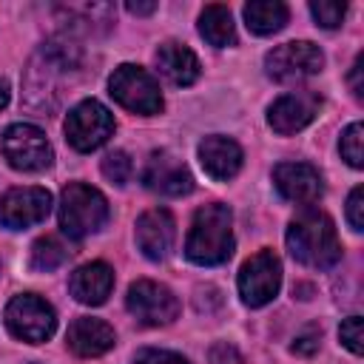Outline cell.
Returning <instances> with one entry per match:
<instances>
[{"label":"cell","instance_id":"cell-1","mask_svg":"<svg viewBox=\"0 0 364 364\" xmlns=\"http://www.w3.org/2000/svg\"><path fill=\"white\" fill-rule=\"evenodd\" d=\"M233 216L230 208L222 202L205 205L193 213L188 239H185V256L193 264L210 267V264H222L230 259L233 253Z\"/></svg>","mask_w":364,"mask_h":364},{"label":"cell","instance_id":"cell-2","mask_svg":"<svg viewBox=\"0 0 364 364\" xmlns=\"http://www.w3.org/2000/svg\"><path fill=\"white\" fill-rule=\"evenodd\" d=\"M287 250L296 262L307 267H333L341 259V245L333 219L321 210H304L301 216H296L287 228Z\"/></svg>","mask_w":364,"mask_h":364},{"label":"cell","instance_id":"cell-3","mask_svg":"<svg viewBox=\"0 0 364 364\" xmlns=\"http://www.w3.org/2000/svg\"><path fill=\"white\" fill-rule=\"evenodd\" d=\"M108 222L105 196L82 182H71L60 196V228L68 239H85Z\"/></svg>","mask_w":364,"mask_h":364},{"label":"cell","instance_id":"cell-4","mask_svg":"<svg viewBox=\"0 0 364 364\" xmlns=\"http://www.w3.org/2000/svg\"><path fill=\"white\" fill-rule=\"evenodd\" d=\"M0 148H3L6 162H9L14 171L37 173V171L51 168V162H54L51 142L46 139V134H43L37 125H28V122L9 125V128L3 131Z\"/></svg>","mask_w":364,"mask_h":364},{"label":"cell","instance_id":"cell-5","mask_svg":"<svg viewBox=\"0 0 364 364\" xmlns=\"http://www.w3.org/2000/svg\"><path fill=\"white\" fill-rule=\"evenodd\" d=\"M6 327L14 338L28 341V344H40V341H48L54 336L57 316H54L51 304H46L40 296L20 293L6 307Z\"/></svg>","mask_w":364,"mask_h":364},{"label":"cell","instance_id":"cell-6","mask_svg":"<svg viewBox=\"0 0 364 364\" xmlns=\"http://www.w3.org/2000/svg\"><path fill=\"white\" fill-rule=\"evenodd\" d=\"M108 88H111V97L134 114H159L162 111L159 82L139 65L125 63V65L114 68Z\"/></svg>","mask_w":364,"mask_h":364},{"label":"cell","instance_id":"cell-7","mask_svg":"<svg viewBox=\"0 0 364 364\" xmlns=\"http://www.w3.org/2000/svg\"><path fill=\"white\" fill-rule=\"evenodd\" d=\"M111 134H114V117L97 100H82L65 117V139L80 154L97 151L100 145L108 142Z\"/></svg>","mask_w":364,"mask_h":364},{"label":"cell","instance_id":"cell-8","mask_svg":"<svg viewBox=\"0 0 364 364\" xmlns=\"http://www.w3.org/2000/svg\"><path fill=\"white\" fill-rule=\"evenodd\" d=\"M321 65H324V54L310 40H293V43L276 46L264 57V71L276 82H296V80L313 77L321 71Z\"/></svg>","mask_w":364,"mask_h":364},{"label":"cell","instance_id":"cell-9","mask_svg":"<svg viewBox=\"0 0 364 364\" xmlns=\"http://www.w3.org/2000/svg\"><path fill=\"white\" fill-rule=\"evenodd\" d=\"M282 287V262L273 250L253 253L239 270V296L247 307H262L276 299Z\"/></svg>","mask_w":364,"mask_h":364},{"label":"cell","instance_id":"cell-10","mask_svg":"<svg viewBox=\"0 0 364 364\" xmlns=\"http://www.w3.org/2000/svg\"><path fill=\"white\" fill-rule=\"evenodd\" d=\"M125 307L139 324H148V327L171 324L179 316V299L173 296V290L148 279H139L128 287Z\"/></svg>","mask_w":364,"mask_h":364},{"label":"cell","instance_id":"cell-11","mask_svg":"<svg viewBox=\"0 0 364 364\" xmlns=\"http://www.w3.org/2000/svg\"><path fill=\"white\" fill-rule=\"evenodd\" d=\"M51 210V193L46 188H11L0 196V225L23 230L40 225Z\"/></svg>","mask_w":364,"mask_h":364},{"label":"cell","instance_id":"cell-12","mask_svg":"<svg viewBox=\"0 0 364 364\" xmlns=\"http://www.w3.org/2000/svg\"><path fill=\"white\" fill-rule=\"evenodd\" d=\"M142 182L148 191L162 193V196H185L193 191L191 171L185 168L182 159H176L168 151L151 154V159L145 162V171H142Z\"/></svg>","mask_w":364,"mask_h":364},{"label":"cell","instance_id":"cell-13","mask_svg":"<svg viewBox=\"0 0 364 364\" xmlns=\"http://www.w3.org/2000/svg\"><path fill=\"white\" fill-rule=\"evenodd\" d=\"M321 108V97L313 91H290L267 108V122L276 134H296L307 128Z\"/></svg>","mask_w":364,"mask_h":364},{"label":"cell","instance_id":"cell-14","mask_svg":"<svg viewBox=\"0 0 364 364\" xmlns=\"http://www.w3.org/2000/svg\"><path fill=\"white\" fill-rule=\"evenodd\" d=\"M273 185L287 202H296V205H304V208L313 205L324 191L318 171L307 162H282V165H276L273 168Z\"/></svg>","mask_w":364,"mask_h":364},{"label":"cell","instance_id":"cell-15","mask_svg":"<svg viewBox=\"0 0 364 364\" xmlns=\"http://www.w3.org/2000/svg\"><path fill=\"white\" fill-rule=\"evenodd\" d=\"M173 239H176V225H173V216L165 208L145 210L136 219V247L142 250L145 259L162 262L171 253Z\"/></svg>","mask_w":364,"mask_h":364},{"label":"cell","instance_id":"cell-16","mask_svg":"<svg viewBox=\"0 0 364 364\" xmlns=\"http://www.w3.org/2000/svg\"><path fill=\"white\" fill-rule=\"evenodd\" d=\"M196 154H199V165L205 168V173L210 179H216V182L233 179L239 173V168H242V148L233 139L219 136V134L205 136L199 142Z\"/></svg>","mask_w":364,"mask_h":364},{"label":"cell","instance_id":"cell-17","mask_svg":"<svg viewBox=\"0 0 364 364\" xmlns=\"http://www.w3.org/2000/svg\"><path fill=\"white\" fill-rule=\"evenodd\" d=\"M71 296L80 301V304H102L108 296H111V287H114V270L105 264V262H88L82 267H77L71 273Z\"/></svg>","mask_w":364,"mask_h":364},{"label":"cell","instance_id":"cell-18","mask_svg":"<svg viewBox=\"0 0 364 364\" xmlns=\"http://www.w3.org/2000/svg\"><path fill=\"white\" fill-rule=\"evenodd\" d=\"M65 341H68V347H71L77 355L94 358V355L108 353V350L114 347L117 336H114V330H111L102 318H88V316H82V318H74V321H71Z\"/></svg>","mask_w":364,"mask_h":364},{"label":"cell","instance_id":"cell-19","mask_svg":"<svg viewBox=\"0 0 364 364\" xmlns=\"http://www.w3.org/2000/svg\"><path fill=\"white\" fill-rule=\"evenodd\" d=\"M156 68L159 74L173 85H193L199 80V60L196 54L182 43H162L156 48Z\"/></svg>","mask_w":364,"mask_h":364},{"label":"cell","instance_id":"cell-20","mask_svg":"<svg viewBox=\"0 0 364 364\" xmlns=\"http://www.w3.org/2000/svg\"><path fill=\"white\" fill-rule=\"evenodd\" d=\"M245 23H247V28L253 31V34H273V31H279V28H284V23H287V17H290V11H287V6L284 3H279V0H253V3H247L245 9Z\"/></svg>","mask_w":364,"mask_h":364},{"label":"cell","instance_id":"cell-21","mask_svg":"<svg viewBox=\"0 0 364 364\" xmlns=\"http://www.w3.org/2000/svg\"><path fill=\"white\" fill-rule=\"evenodd\" d=\"M199 34L216 46V48H225V46H233L236 43V28H233V17L228 11V6H205V11L199 14Z\"/></svg>","mask_w":364,"mask_h":364},{"label":"cell","instance_id":"cell-22","mask_svg":"<svg viewBox=\"0 0 364 364\" xmlns=\"http://www.w3.org/2000/svg\"><path fill=\"white\" fill-rule=\"evenodd\" d=\"M65 259H68L65 245H63L60 239H54V236H43V239H37V242L31 245L28 264H31V270H37V273H51V270H57Z\"/></svg>","mask_w":364,"mask_h":364},{"label":"cell","instance_id":"cell-23","mask_svg":"<svg viewBox=\"0 0 364 364\" xmlns=\"http://www.w3.org/2000/svg\"><path fill=\"white\" fill-rule=\"evenodd\" d=\"M341 156L353 165V168H361L364 165V125L361 122H353L347 125V131L341 134Z\"/></svg>","mask_w":364,"mask_h":364},{"label":"cell","instance_id":"cell-24","mask_svg":"<svg viewBox=\"0 0 364 364\" xmlns=\"http://www.w3.org/2000/svg\"><path fill=\"white\" fill-rule=\"evenodd\" d=\"M310 14L316 17V23L321 28H336V26H341V20L347 14V6L336 3V0H313L310 3Z\"/></svg>","mask_w":364,"mask_h":364},{"label":"cell","instance_id":"cell-25","mask_svg":"<svg viewBox=\"0 0 364 364\" xmlns=\"http://www.w3.org/2000/svg\"><path fill=\"white\" fill-rule=\"evenodd\" d=\"M131 171H134V165H131V159H128L125 151H114V154H108L102 159V173L114 185H125L128 176H131Z\"/></svg>","mask_w":364,"mask_h":364},{"label":"cell","instance_id":"cell-26","mask_svg":"<svg viewBox=\"0 0 364 364\" xmlns=\"http://www.w3.org/2000/svg\"><path fill=\"white\" fill-rule=\"evenodd\" d=\"M338 338H341V344L350 350V353H355V355H361V350H364V336H361V316H350V318H344L341 321V327H338Z\"/></svg>","mask_w":364,"mask_h":364},{"label":"cell","instance_id":"cell-27","mask_svg":"<svg viewBox=\"0 0 364 364\" xmlns=\"http://www.w3.org/2000/svg\"><path fill=\"white\" fill-rule=\"evenodd\" d=\"M134 364H188L185 355L179 353H171V350H154V347H145L136 353Z\"/></svg>","mask_w":364,"mask_h":364},{"label":"cell","instance_id":"cell-28","mask_svg":"<svg viewBox=\"0 0 364 364\" xmlns=\"http://www.w3.org/2000/svg\"><path fill=\"white\" fill-rule=\"evenodd\" d=\"M347 222L353 230H364V191L361 185L350 191V199H347Z\"/></svg>","mask_w":364,"mask_h":364},{"label":"cell","instance_id":"cell-29","mask_svg":"<svg viewBox=\"0 0 364 364\" xmlns=\"http://www.w3.org/2000/svg\"><path fill=\"white\" fill-rule=\"evenodd\" d=\"M210 361H213V364H245L233 344H216V347L210 350Z\"/></svg>","mask_w":364,"mask_h":364},{"label":"cell","instance_id":"cell-30","mask_svg":"<svg viewBox=\"0 0 364 364\" xmlns=\"http://www.w3.org/2000/svg\"><path fill=\"white\" fill-rule=\"evenodd\" d=\"M318 338H321V330H316V327H310L307 333H301L299 338H296V344H293V353H313L316 347H318Z\"/></svg>","mask_w":364,"mask_h":364},{"label":"cell","instance_id":"cell-31","mask_svg":"<svg viewBox=\"0 0 364 364\" xmlns=\"http://www.w3.org/2000/svg\"><path fill=\"white\" fill-rule=\"evenodd\" d=\"M361 65H364V57L358 54L355 57V63H353V71H350V85H353V94L361 100V94H364V85H361Z\"/></svg>","mask_w":364,"mask_h":364},{"label":"cell","instance_id":"cell-32","mask_svg":"<svg viewBox=\"0 0 364 364\" xmlns=\"http://www.w3.org/2000/svg\"><path fill=\"white\" fill-rule=\"evenodd\" d=\"M125 9L131 11V14H151V11H156V3L151 0V3H136V0H128L125 3Z\"/></svg>","mask_w":364,"mask_h":364},{"label":"cell","instance_id":"cell-33","mask_svg":"<svg viewBox=\"0 0 364 364\" xmlns=\"http://www.w3.org/2000/svg\"><path fill=\"white\" fill-rule=\"evenodd\" d=\"M9 105V82L6 80H0V111Z\"/></svg>","mask_w":364,"mask_h":364}]
</instances>
